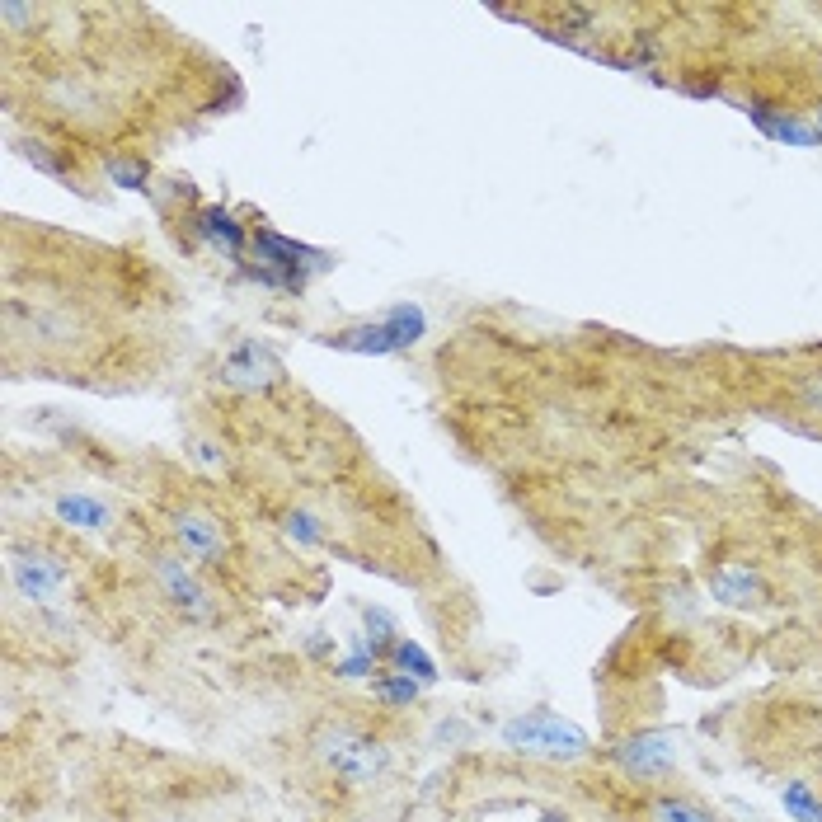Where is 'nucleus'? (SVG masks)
Returning a JSON list of instances; mask_svg holds the SVG:
<instances>
[{
	"instance_id": "27",
	"label": "nucleus",
	"mask_w": 822,
	"mask_h": 822,
	"mask_svg": "<svg viewBox=\"0 0 822 822\" xmlns=\"http://www.w3.org/2000/svg\"><path fill=\"white\" fill-rule=\"evenodd\" d=\"M818 400H822V376H813V381L804 386V404L808 409H818Z\"/></svg>"
},
{
	"instance_id": "21",
	"label": "nucleus",
	"mask_w": 822,
	"mask_h": 822,
	"mask_svg": "<svg viewBox=\"0 0 822 822\" xmlns=\"http://www.w3.org/2000/svg\"><path fill=\"white\" fill-rule=\"evenodd\" d=\"M282 531H287V541L306 545V550L325 541V527H320V517H315V512H287V522H282Z\"/></svg>"
},
{
	"instance_id": "17",
	"label": "nucleus",
	"mask_w": 822,
	"mask_h": 822,
	"mask_svg": "<svg viewBox=\"0 0 822 822\" xmlns=\"http://www.w3.org/2000/svg\"><path fill=\"white\" fill-rule=\"evenodd\" d=\"M780 808H785L794 822H822V799L813 794V785H804V780H790V785L780 790Z\"/></svg>"
},
{
	"instance_id": "22",
	"label": "nucleus",
	"mask_w": 822,
	"mask_h": 822,
	"mask_svg": "<svg viewBox=\"0 0 822 822\" xmlns=\"http://www.w3.org/2000/svg\"><path fill=\"white\" fill-rule=\"evenodd\" d=\"M19 156L29 160L33 170H43V174H52V179H71V170H66L62 160L52 156V151H47L43 141H24V146H19Z\"/></svg>"
},
{
	"instance_id": "15",
	"label": "nucleus",
	"mask_w": 822,
	"mask_h": 822,
	"mask_svg": "<svg viewBox=\"0 0 822 822\" xmlns=\"http://www.w3.org/2000/svg\"><path fill=\"white\" fill-rule=\"evenodd\" d=\"M372 696L381 700V705H390V710H409L414 700L423 696V686L414 682V677H404V672H376L372 677Z\"/></svg>"
},
{
	"instance_id": "25",
	"label": "nucleus",
	"mask_w": 822,
	"mask_h": 822,
	"mask_svg": "<svg viewBox=\"0 0 822 822\" xmlns=\"http://www.w3.org/2000/svg\"><path fill=\"white\" fill-rule=\"evenodd\" d=\"M0 15H5V24H10V29H19L24 19H33V10H29V5H15V0H5V5H0Z\"/></svg>"
},
{
	"instance_id": "16",
	"label": "nucleus",
	"mask_w": 822,
	"mask_h": 822,
	"mask_svg": "<svg viewBox=\"0 0 822 822\" xmlns=\"http://www.w3.org/2000/svg\"><path fill=\"white\" fill-rule=\"evenodd\" d=\"M649 822H719L705 804L696 799H682V794H663L649 804Z\"/></svg>"
},
{
	"instance_id": "28",
	"label": "nucleus",
	"mask_w": 822,
	"mask_h": 822,
	"mask_svg": "<svg viewBox=\"0 0 822 822\" xmlns=\"http://www.w3.org/2000/svg\"><path fill=\"white\" fill-rule=\"evenodd\" d=\"M306 653H311V658H329V653H334V644L320 635V639H311V644H306Z\"/></svg>"
},
{
	"instance_id": "3",
	"label": "nucleus",
	"mask_w": 822,
	"mask_h": 822,
	"mask_svg": "<svg viewBox=\"0 0 822 822\" xmlns=\"http://www.w3.org/2000/svg\"><path fill=\"white\" fill-rule=\"evenodd\" d=\"M423 334H428V315L404 301V306H390L376 320H362V325H348L339 334H329V348L362 353V357H386V353H404V348L423 343Z\"/></svg>"
},
{
	"instance_id": "29",
	"label": "nucleus",
	"mask_w": 822,
	"mask_h": 822,
	"mask_svg": "<svg viewBox=\"0 0 822 822\" xmlns=\"http://www.w3.org/2000/svg\"><path fill=\"white\" fill-rule=\"evenodd\" d=\"M813 132H818V141H822V109L813 113Z\"/></svg>"
},
{
	"instance_id": "12",
	"label": "nucleus",
	"mask_w": 822,
	"mask_h": 822,
	"mask_svg": "<svg viewBox=\"0 0 822 822\" xmlns=\"http://www.w3.org/2000/svg\"><path fill=\"white\" fill-rule=\"evenodd\" d=\"M710 592L719 597V602H729V606H747V602H757L761 592H766V583H761L757 569H747V564H724V569H714L710 574Z\"/></svg>"
},
{
	"instance_id": "11",
	"label": "nucleus",
	"mask_w": 822,
	"mask_h": 822,
	"mask_svg": "<svg viewBox=\"0 0 822 822\" xmlns=\"http://www.w3.org/2000/svg\"><path fill=\"white\" fill-rule=\"evenodd\" d=\"M747 118H752L766 137L785 141V146H822L818 132H813V123H804V118H794V113L776 109V104H761V99H757V104L747 109Z\"/></svg>"
},
{
	"instance_id": "13",
	"label": "nucleus",
	"mask_w": 822,
	"mask_h": 822,
	"mask_svg": "<svg viewBox=\"0 0 822 822\" xmlns=\"http://www.w3.org/2000/svg\"><path fill=\"white\" fill-rule=\"evenodd\" d=\"M52 512H57V522L80 527V531H99V527H109V522H113L109 503H104V498H94V494H57Z\"/></svg>"
},
{
	"instance_id": "14",
	"label": "nucleus",
	"mask_w": 822,
	"mask_h": 822,
	"mask_svg": "<svg viewBox=\"0 0 822 822\" xmlns=\"http://www.w3.org/2000/svg\"><path fill=\"white\" fill-rule=\"evenodd\" d=\"M386 667H390V672H404V677H414V682H419V686H433V682H437V663H433V653L423 649L419 639H409V635H400V639H395V644H390Z\"/></svg>"
},
{
	"instance_id": "18",
	"label": "nucleus",
	"mask_w": 822,
	"mask_h": 822,
	"mask_svg": "<svg viewBox=\"0 0 822 822\" xmlns=\"http://www.w3.org/2000/svg\"><path fill=\"white\" fill-rule=\"evenodd\" d=\"M362 625H367V644H372V649L381 653V663H386L390 644L400 639V625H395V616H390V611H381V606H367V611H362Z\"/></svg>"
},
{
	"instance_id": "6",
	"label": "nucleus",
	"mask_w": 822,
	"mask_h": 822,
	"mask_svg": "<svg viewBox=\"0 0 822 822\" xmlns=\"http://www.w3.org/2000/svg\"><path fill=\"white\" fill-rule=\"evenodd\" d=\"M611 757L621 766L625 776L635 780H658L672 771V761H677V738L667 729H644V733H630L621 743L611 747Z\"/></svg>"
},
{
	"instance_id": "8",
	"label": "nucleus",
	"mask_w": 822,
	"mask_h": 822,
	"mask_svg": "<svg viewBox=\"0 0 822 822\" xmlns=\"http://www.w3.org/2000/svg\"><path fill=\"white\" fill-rule=\"evenodd\" d=\"M10 578H15L19 597H29V602H52L66 583V564H57L52 555H24V550H15Z\"/></svg>"
},
{
	"instance_id": "24",
	"label": "nucleus",
	"mask_w": 822,
	"mask_h": 822,
	"mask_svg": "<svg viewBox=\"0 0 822 822\" xmlns=\"http://www.w3.org/2000/svg\"><path fill=\"white\" fill-rule=\"evenodd\" d=\"M592 24H597V10H588V5H564V10H559V33H555V38H574V33H588Z\"/></svg>"
},
{
	"instance_id": "1",
	"label": "nucleus",
	"mask_w": 822,
	"mask_h": 822,
	"mask_svg": "<svg viewBox=\"0 0 822 822\" xmlns=\"http://www.w3.org/2000/svg\"><path fill=\"white\" fill-rule=\"evenodd\" d=\"M240 268H245V278L259 282V287H278V292H287V296H301L306 282H311V273H325L329 268V254L306 249V245H296V240H287V235L259 226V231L249 235V254Z\"/></svg>"
},
{
	"instance_id": "23",
	"label": "nucleus",
	"mask_w": 822,
	"mask_h": 822,
	"mask_svg": "<svg viewBox=\"0 0 822 822\" xmlns=\"http://www.w3.org/2000/svg\"><path fill=\"white\" fill-rule=\"evenodd\" d=\"M663 57V43L653 38V33H635V47H630V57H625V71H649L653 62Z\"/></svg>"
},
{
	"instance_id": "7",
	"label": "nucleus",
	"mask_w": 822,
	"mask_h": 822,
	"mask_svg": "<svg viewBox=\"0 0 822 822\" xmlns=\"http://www.w3.org/2000/svg\"><path fill=\"white\" fill-rule=\"evenodd\" d=\"M156 578H160V588H165V597L174 602V611H184V621H212V616H217V606H212V592L202 588V583L188 574L179 559L160 555Z\"/></svg>"
},
{
	"instance_id": "10",
	"label": "nucleus",
	"mask_w": 822,
	"mask_h": 822,
	"mask_svg": "<svg viewBox=\"0 0 822 822\" xmlns=\"http://www.w3.org/2000/svg\"><path fill=\"white\" fill-rule=\"evenodd\" d=\"M193 226H198V235H202V240H207L212 249H221V254H226V259H235V264H245L249 231L231 217V212H226V207H198Z\"/></svg>"
},
{
	"instance_id": "2",
	"label": "nucleus",
	"mask_w": 822,
	"mask_h": 822,
	"mask_svg": "<svg viewBox=\"0 0 822 822\" xmlns=\"http://www.w3.org/2000/svg\"><path fill=\"white\" fill-rule=\"evenodd\" d=\"M503 747L522 752V757H541V761H583L592 752V738L578 729L574 719H564L555 710H531V714H512L498 729Z\"/></svg>"
},
{
	"instance_id": "9",
	"label": "nucleus",
	"mask_w": 822,
	"mask_h": 822,
	"mask_svg": "<svg viewBox=\"0 0 822 822\" xmlns=\"http://www.w3.org/2000/svg\"><path fill=\"white\" fill-rule=\"evenodd\" d=\"M174 541L184 545V555L188 559H217L221 555V545H226V531H221L217 517H207V512H174Z\"/></svg>"
},
{
	"instance_id": "19",
	"label": "nucleus",
	"mask_w": 822,
	"mask_h": 822,
	"mask_svg": "<svg viewBox=\"0 0 822 822\" xmlns=\"http://www.w3.org/2000/svg\"><path fill=\"white\" fill-rule=\"evenodd\" d=\"M376 667H381V653H376L367 639H357L353 653L334 663V677H343V682H357V677H372Z\"/></svg>"
},
{
	"instance_id": "4",
	"label": "nucleus",
	"mask_w": 822,
	"mask_h": 822,
	"mask_svg": "<svg viewBox=\"0 0 822 822\" xmlns=\"http://www.w3.org/2000/svg\"><path fill=\"white\" fill-rule=\"evenodd\" d=\"M315 757L325 761V771L343 785H372L381 771L390 766V752L386 743H376L367 733L348 729V724H334V729H320L315 733Z\"/></svg>"
},
{
	"instance_id": "26",
	"label": "nucleus",
	"mask_w": 822,
	"mask_h": 822,
	"mask_svg": "<svg viewBox=\"0 0 822 822\" xmlns=\"http://www.w3.org/2000/svg\"><path fill=\"white\" fill-rule=\"evenodd\" d=\"M466 724H456V719H451V724H437V733H433V738H437V743H447V738H466Z\"/></svg>"
},
{
	"instance_id": "30",
	"label": "nucleus",
	"mask_w": 822,
	"mask_h": 822,
	"mask_svg": "<svg viewBox=\"0 0 822 822\" xmlns=\"http://www.w3.org/2000/svg\"><path fill=\"white\" fill-rule=\"evenodd\" d=\"M541 822H569V818H564V813H545Z\"/></svg>"
},
{
	"instance_id": "20",
	"label": "nucleus",
	"mask_w": 822,
	"mask_h": 822,
	"mask_svg": "<svg viewBox=\"0 0 822 822\" xmlns=\"http://www.w3.org/2000/svg\"><path fill=\"white\" fill-rule=\"evenodd\" d=\"M104 174H109V184L127 188V193H141V188H146V179H151L146 160H127V156L109 160V165H104Z\"/></svg>"
},
{
	"instance_id": "5",
	"label": "nucleus",
	"mask_w": 822,
	"mask_h": 822,
	"mask_svg": "<svg viewBox=\"0 0 822 822\" xmlns=\"http://www.w3.org/2000/svg\"><path fill=\"white\" fill-rule=\"evenodd\" d=\"M221 386H231V390H249V395H259V390L268 386H278L282 381V357L268 348V343H235L231 353L221 357Z\"/></svg>"
}]
</instances>
